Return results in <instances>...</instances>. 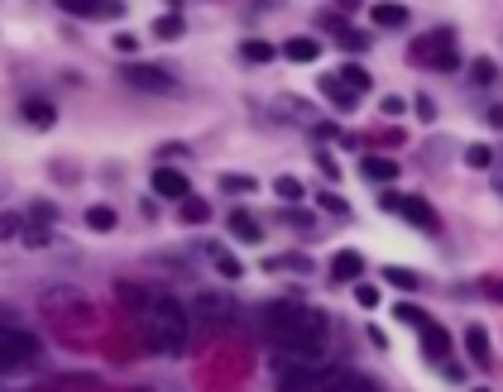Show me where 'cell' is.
Here are the masks:
<instances>
[{
	"instance_id": "1",
	"label": "cell",
	"mask_w": 503,
	"mask_h": 392,
	"mask_svg": "<svg viewBox=\"0 0 503 392\" xmlns=\"http://www.w3.org/2000/svg\"><path fill=\"white\" fill-rule=\"evenodd\" d=\"M264 330L274 335L278 349L302 354V359H316L326 345V316L307 301H268L264 306Z\"/></svg>"
},
{
	"instance_id": "2",
	"label": "cell",
	"mask_w": 503,
	"mask_h": 392,
	"mask_svg": "<svg viewBox=\"0 0 503 392\" xmlns=\"http://www.w3.org/2000/svg\"><path fill=\"white\" fill-rule=\"evenodd\" d=\"M149 345L163 354H182V345H188V311L173 297L149 301Z\"/></svg>"
},
{
	"instance_id": "3",
	"label": "cell",
	"mask_w": 503,
	"mask_h": 392,
	"mask_svg": "<svg viewBox=\"0 0 503 392\" xmlns=\"http://www.w3.org/2000/svg\"><path fill=\"white\" fill-rule=\"evenodd\" d=\"M39 359V339L29 330H0V373H24Z\"/></svg>"
},
{
	"instance_id": "4",
	"label": "cell",
	"mask_w": 503,
	"mask_h": 392,
	"mask_svg": "<svg viewBox=\"0 0 503 392\" xmlns=\"http://www.w3.org/2000/svg\"><path fill=\"white\" fill-rule=\"evenodd\" d=\"M335 373L331 368H312V364H293L278 373V392H326Z\"/></svg>"
},
{
	"instance_id": "5",
	"label": "cell",
	"mask_w": 503,
	"mask_h": 392,
	"mask_svg": "<svg viewBox=\"0 0 503 392\" xmlns=\"http://www.w3.org/2000/svg\"><path fill=\"white\" fill-rule=\"evenodd\" d=\"M412 58H417V62H431L436 72H456V67H460V58H456V48H450V33H446V29L417 43Z\"/></svg>"
},
{
	"instance_id": "6",
	"label": "cell",
	"mask_w": 503,
	"mask_h": 392,
	"mask_svg": "<svg viewBox=\"0 0 503 392\" xmlns=\"http://www.w3.org/2000/svg\"><path fill=\"white\" fill-rule=\"evenodd\" d=\"M125 81L134 91H178L173 72H163V67H149V62H130L125 67Z\"/></svg>"
},
{
	"instance_id": "7",
	"label": "cell",
	"mask_w": 503,
	"mask_h": 392,
	"mask_svg": "<svg viewBox=\"0 0 503 392\" xmlns=\"http://www.w3.org/2000/svg\"><path fill=\"white\" fill-rule=\"evenodd\" d=\"M393 211L402 215V220H408V225H417V230H441V220H436V211L427 206V201L422 196H393Z\"/></svg>"
},
{
	"instance_id": "8",
	"label": "cell",
	"mask_w": 503,
	"mask_h": 392,
	"mask_svg": "<svg viewBox=\"0 0 503 392\" xmlns=\"http://www.w3.org/2000/svg\"><path fill=\"white\" fill-rule=\"evenodd\" d=\"M154 192L168 201H182L192 192V182H188V173H178V167H154Z\"/></svg>"
},
{
	"instance_id": "9",
	"label": "cell",
	"mask_w": 503,
	"mask_h": 392,
	"mask_svg": "<svg viewBox=\"0 0 503 392\" xmlns=\"http://www.w3.org/2000/svg\"><path fill=\"white\" fill-rule=\"evenodd\" d=\"M226 225H230V234H235L240 244H259V240H264V225H259V220L249 215V211H230Z\"/></svg>"
},
{
	"instance_id": "10",
	"label": "cell",
	"mask_w": 503,
	"mask_h": 392,
	"mask_svg": "<svg viewBox=\"0 0 503 392\" xmlns=\"http://www.w3.org/2000/svg\"><path fill=\"white\" fill-rule=\"evenodd\" d=\"M331 77H335V81H341V87H345V91H355V96H364L369 87H374V77H369V72H364V67H360V62H345V67H341V72H331Z\"/></svg>"
},
{
	"instance_id": "11",
	"label": "cell",
	"mask_w": 503,
	"mask_h": 392,
	"mask_svg": "<svg viewBox=\"0 0 503 392\" xmlns=\"http://www.w3.org/2000/svg\"><path fill=\"white\" fill-rule=\"evenodd\" d=\"M67 14H82V20H115L121 5H96V0H63Z\"/></svg>"
},
{
	"instance_id": "12",
	"label": "cell",
	"mask_w": 503,
	"mask_h": 392,
	"mask_svg": "<svg viewBox=\"0 0 503 392\" xmlns=\"http://www.w3.org/2000/svg\"><path fill=\"white\" fill-rule=\"evenodd\" d=\"M465 349H469V359H475V364H484V368L494 364V354H489V330H484V326H469V330H465Z\"/></svg>"
},
{
	"instance_id": "13",
	"label": "cell",
	"mask_w": 503,
	"mask_h": 392,
	"mask_svg": "<svg viewBox=\"0 0 503 392\" xmlns=\"http://www.w3.org/2000/svg\"><path fill=\"white\" fill-rule=\"evenodd\" d=\"M360 268H364L360 253H355V249H341V253L331 259V278H335V282H350V278H360Z\"/></svg>"
},
{
	"instance_id": "14",
	"label": "cell",
	"mask_w": 503,
	"mask_h": 392,
	"mask_svg": "<svg viewBox=\"0 0 503 392\" xmlns=\"http://www.w3.org/2000/svg\"><path fill=\"white\" fill-rule=\"evenodd\" d=\"M422 354H431V359H446V354H450V335L436 326V320L422 326Z\"/></svg>"
},
{
	"instance_id": "15",
	"label": "cell",
	"mask_w": 503,
	"mask_h": 392,
	"mask_svg": "<svg viewBox=\"0 0 503 392\" xmlns=\"http://www.w3.org/2000/svg\"><path fill=\"white\" fill-rule=\"evenodd\" d=\"M360 173L369 182H393L398 177V163L393 158H379V153H369V158H360Z\"/></svg>"
},
{
	"instance_id": "16",
	"label": "cell",
	"mask_w": 503,
	"mask_h": 392,
	"mask_svg": "<svg viewBox=\"0 0 503 392\" xmlns=\"http://www.w3.org/2000/svg\"><path fill=\"white\" fill-rule=\"evenodd\" d=\"M322 96L331 100L335 110H355V106H360V96H355V91H345L335 77H322Z\"/></svg>"
},
{
	"instance_id": "17",
	"label": "cell",
	"mask_w": 503,
	"mask_h": 392,
	"mask_svg": "<svg viewBox=\"0 0 503 392\" xmlns=\"http://www.w3.org/2000/svg\"><path fill=\"white\" fill-rule=\"evenodd\" d=\"M20 115H24V120H29L34 129H48V125L58 120V110L48 106V100H24V106H20Z\"/></svg>"
},
{
	"instance_id": "18",
	"label": "cell",
	"mask_w": 503,
	"mask_h": 392,
	"mask_svg": "<svg viewBox=\"0 0 503 392\" xmlns=\"http://www.w3.org/2000/svg\"><path fill=\"white\" fill-rule=\"evenodd\" d=\"M326 392H379V383L364 378V373H335Z\"/></svg>"
},
{
	"instance_id": "19",
	"label": "cell",
	"mask_w": 503,
	"mask_h": 392,
	"mask_svg": "<svg viewBox=\"0 0 503 392\" xmlns=\"http://www.w3.org/2000/svg\"><path fill=\"white\" fill-rule=\"evenodd\" d=\"M283 58H293V62H316V58H322V43H316V39H288V43H283Z\"/></svg>"
},
{
	"instance_id": "20",
	"label": "cell",
	"mask_w": 503,
	"mask_h": 392,
	"mask_svg": "<svg viewBox=\"0 0 503 392\" xmlns=\"http://www.w3.org/2000/svg\"><path fill=\"white\" fill-rule=\"evenodd\" d=\"M369 20L383 24V29H402V24H408V5H374V10H369Z\"/></svg>"
},
{
	"instance_id": "21",
	"label": "cell",
	"mask_w": 503,
	"mask_h": 392,
	"mask_svg": "<svg viewBox=\"0 0 503 392\" xmlns=\"http://www.w3.org/2000/svg\"><path fill=\"white\" fill-rule=\"evenodd\" d=\"M178 215L188 220V225H207V220H211V206H207L201 196H182V211H178Z\"/></svg>"
},
{
	"instance_id": "22",
	"label": "cell",
	"mask_w": 503,
	"mask_h": 392,
	"mask_svg": "<svg viewBox=\"0 0 503 392\" xmlns=\"http://www.w3.org/2000/svg\"><path fill=\"white\" fill-rule=\"evenodd\" d=\"M230 311H235V306H230L226 297H201V301H197V316H207V320H226Z\"/></svg>"
},
{
	"instance_id": "23",
	"label": "cell",
	"mask_w": 503,
	"mask_h": 392,
	"mask_svg": "<svg viewBox=\"0 0 503 392\" xmlns=\"http://www.w3.org/2000/svg\"><path fill=\"white\" fill-rule=\"evenodd\" d=\"M255 177H249V173H226L221 177V192H230V196H249V192H255Z\"/></svg>"
},
{
	"instance_id": "24",
	"label": "cell",
	"mask_w": 503,
	"mask_h": 392,
	"mask_svg": "<svg viewBox=\"0 0 503 392\" xmlns=\"http://www.w3.org/2000/svg\"><path fill=\"white\" fill-rule=\"evenodd\" d=\"M274 53H278V48H274V43H264V39H249V43L240 48V58H245V62H274Z\"/></svg>"
},
{
	"instance_id": "25",
	"label": "cell",
	"mask_w": 503,
	"mask_h": 392,
	"mask_svg": "<svg viewBox=\"0 0 503 392\" xmlns=\"http://www.w3.org/2000/svg\"><path fill=\"white\" fill-rule=\"evenodd\" d=\"M154 33H159V39H182V14H178V10L159 14V20H154Z\"/></svg>"
},
{
	"instance_id": "26",
	"label": "cell",
	"mask_w": 503,
	"mask_h": 392,
	"mask_svg": "<svg viewBox=\"0 0 503 392\" xmlns=\"http://www.w3.org/2000/svg\"><path fill=\"white\" fill-rule=\"evenodd\" d=\"M274 192H278L283 201H302V196H307V186H302L297 177H288V173H283V177H274Z\"/></svg>"
},
{
	"instance_id": "27",
	"label": "cell",
	"mask_w": 503,
	"mask_h": 392,
	"mask_svg": "<svg viewBox=\"0 0 503 392\" xmlns=\"http://www.w3.org/2000/svg\"><path fill=\"white\" fill-rule=\"evenodd\" d=\"M87 225H92L96 234L115 230V211H111V206H92V211H87Z\"/></svg>"
},
{
	"instance_id": "28",
	"label": "cell",
	"mask_w": 503,
	"mask_h": 392,
	"mask_svg": "<svg viewBox=\"0 0 503 392\" xmlns=\"http://www.w3.org/2000/svg\"><path fill=\"white\" fill-rule=\"evenodd\" d=\"M383 278H389L393 287H402V292H412V287H417V282H422V278H417V272H412V268H383Z\"/></svg>"
},
{
	"instance_id": "29",
	"label": "cell",
	"mask_w": 503,
	"mask_h": 392,
	"mask_svg": "<svg viewBox=\"0 0 503 392\" xmlns=\"http://www.w3.org/2000/svg\"><path fill=\"white\" fill-rule=\"evenodd\" d=\"M465 163H469V167H489V163H494V148H489V144H469V148H465Z\"/></svg>"
},
{
	"instance_id": "30",
	"label": "cell",
	"mask_w": 503,
	"mask_h": 392,
	"mask_svg": "<svg viewBox=\"0 0 503 392\" xmlns=\"http://www.w3.org/2000/svg\"><path fill=\"white\" fill-rule=\"evenodd\" d=\"M316 206L331 211V215H350V201H341L335 192H322V196H316Z\"/></svg>"
},
{
	"instance_id": "31",
	"label": "cell",
	"mask_w": 503,
	"mask_h": 392,
	"mask_svg": "<svg viewBox=\"0 0 503 392\" xmlns=\"http://www.w3.org/2000/svg\"><path fill=\"white\" fill-rule=\"evenodd\" d=\"M393 316H398V320H408V326H417V330H422V326H427V320H431L427 311H417V306H408V301H402V306H398V311H393Z\"/></svg>"
},
{
	"instance_id": "32",
	"label": "cell",
	"mask_w": 503,
	"mask_h": 392,
	"mask_svg": "<svg viewBox=\"0 0 503 392\" xmlns=\"http://www.w3.org/2000/svg\"><path fill=\"white\" fill-rule=\"evenodd\" d=\"M469 72H475V81H479V87H489V81L498 77V67H494L489 58H475V67H469Z\"/></svg>"
},
{
	"instance_id": "33",
	"label": "cell",
	"mask_w": 503,
	"mask_h": 392,
	"mask_svg": "<svg viewBox=\"0 0 503 392\" xmlns=\"http://www.w3.org/2000/svg\"><path fill=\"white\" fill-rule=\"evenodd\" d=\"M216 272H221V278H240L245 263H240V259H230V253H216Z\"/></svg>"
},
{
	"instance_id": "34",
	"label": "cell",
	"mask_w": 503,
	"mask_h": 392,
	"mask_svg": "<svg viewBox=\"0 0 503 392\" xmlns=\"http://www.w3.org/2000/svg\"><path fill=\"white\" fill-rule=\"evenodd\" d=\"M34 220H39V225L48 230V225L58 220V206H53V201H34Z\"/></svg>"
},
{
	"instance_id": "35",
	"label": "cell",
	"mask_w": 503,
	"mask_h": 392,
	"mask_svg": "<svg viewBox=\"0 0 503 392\" xmlns=\"http://www.w3.org/2000/svg\"><path fill=\"white\" fill-rule=\"evenodd\" d=\"M20 234V215L15 211H0V240H15Z\"/></svg>"
},
{
	"instance_id": "36",
	"label": "cell",
	"mask_w": 503,
	"mask_h": 392,
	"mask_svg": "<svg viewBox=\"0 0 503 392\" xmlns=\"http://www.w3.org/2000/svg\"><path fill=\"white\" fill-rule=\"evenodd\" d=\"M355 301H360V306H379V287L360 282V287H355Z\"/></svg>"
},
{
	"instance_id": "37",
	"label": "cell",
	"mask_w": 503,
	"mask_h": 392,
	"mask_svg": "<svg viewBox=\"0 0 503 392\" xmlns=\"http://www.w3.org/2000/svg\"><path fill=\"white\" fill-rule=\"evenodd\" d=\"M24 244H29V249H44V244H48V230H44V225L24 230Z\"/></svg>"
},
{
	"instance_id": "38",
	"label": "cell",
	"mask_w": 503,
	"mask_h": 392,
	"mask_svg": "<svg viewBox=\"0 0 503 392\" xmlns=\"http://www.w3.org/2000/svg\"><path fill=\"white\" fill-rule=\"evenodd\" d=\"M379 106H383V115H402V110H408V100H402V96H383Z\"/></svg>"
},
{
	"instance_id": "39",
	"label": "cell",
	"mask_w": 503,
	"mask_h": 392,
	"mask_svg": "<svg viewBox=\"0 0 503 392\" xmlns=\"http://www.w3.org/2000/svg\"><path fill=\"white\" fill-rule=\"evenodd\" d=\"M412 110H417V120H427V125L436 120V106H431L427 96H417V106H412Z\"/></svg>"
},
{
	"instance_id": "40",
	"label": "cell",
	"mask_w": 503,
	"mask_h": 392,
	"mask_svg": "<svg viewBox=\"0 0 503 392\" xmlns=\"http://www.w3.org/2000/svg\"><path fill=\"white\" fill-rule=\"evenodd\" d=\"M134 48H140L134 33H115V53H134Z\"/></svg>"
},
{
	"instance_id": "41",
	"label": "cell",
	"mask_w": 503,
	"mask_h": 392,
	"mask_svg": "<svg viewBox=\"0 0 503 392\" xmlns=\"http://www.w3.org/2000/svg\"><path fill=\"white\" fill-rule=\"evenodd\" d=\"M369 39L364 33H355V29H341V48H364Z\"/></svg>"
},
{
	"instance_id": "42",
	"label": "cell",
	"mask_w": 503,
	"mask_h": 392,
	"mask_svg": "<svg viewBox=\"0 0 503 392\" xmlns=\"http://www.w3.org/2000/svg\"><path fill=\"white\" fill-rule=\"evenodd\" d=\"M316 167H322L326 177H341V167H335V158H331V153H316Z\"/></svg>"
},
{
	"instance_id": "43",
	"label": "cell",
	"mask_w": 503,
	"mask_h": 392,
	"mask_svg": "<svg viewBox=\"0 0 503 392\" xmlns=\"http://www.w3.org/2000/svg\"><path fill=\"white\" fill-rule=\"evenodd\" d=\"M475 392H489V387H475Z\"/></svg>"
}]
</instances>
